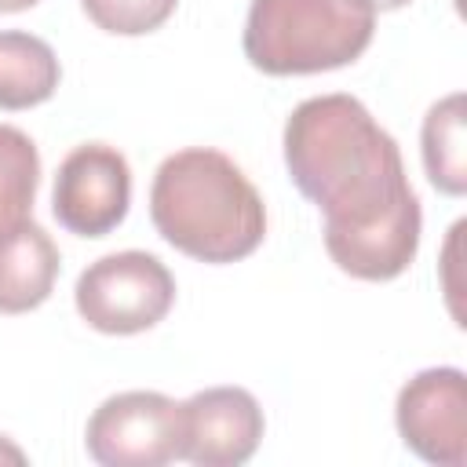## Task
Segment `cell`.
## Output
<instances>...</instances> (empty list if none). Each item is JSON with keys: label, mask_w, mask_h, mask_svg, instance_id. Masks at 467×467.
I'll return each mask as SVG.
<instances>
[{"label": "cell", "mask_w": 467, "mask_h": 467, "mask_svg": "<svg viewBox=\"0 0 467 467\" xmlns=\"http://www.w3.org/2000/svg\"><path fill=\"white\" fill-rule=\"evenodd\" d=\"M296 190L325 212V252L358 281H394L420 248V201L398 142L354 95H317L285 124Z\"/></svg>", "instance_id": "cell-1"}, {"label": "cell", "mask_w": 467, "mask_h": 467, "mask_svg": "<svg viewBox=\"0 0 467 467\" xmlns=\"http://www.w3.org/2000/svg\"><path fill=\"white\" fill-rule=\"evenodd\" d=\"M150 219L171 248L201 263H237L266 234L259 190L226 153L208 146L164 157L150 186Z\"/></svg>", "instance_id": "cell-2"}, {"label": "cell", "mask_w": 467, "mask_h": 467, "mask_svg": "<svg viewBox=\"0 0 467 467\" xmlns=\"http://www.w3.org/2000/svg\"><path fill=\"white\" fill-rule=\"evenodd\" d=\"M376 11L365 0H252L244 58L270 77L339 69L365 55Z\"/></svg>", "instance_id": "cell-3"}, {"label": "cell", "mask_w": 467, "mask_h": 467, "mask_svg": "<svg viewBox=\"0 0 467 467\" xmlns=\"http://www.w3.org/2000/svg\"><path fill=\"white\" fill-rule=\"evenodd\" d=\"M73 299L77 314L95 332L135 336L168 317L175 303V277L150 252H113L77 277Z\"/></svg>", "instance_id": "cell-4"}, {"label": "cell", "mask_w": 467, "mask_h": 467, "mask_svg": "<svg viewBox=\"0 0 467 467\" xmlns=\"http://www.w3.org/2000/svg\"><path fill=\"white\" fill-rule=\"evenodd\" d=\"M84 445L102 467H161L182 460V405L161 390L113 394L91 412Z\"/></svg>", "instance_id": "cell-5"}, {"label": "cell", "mask_w": 467, "mask_h": 467, "mask_svg": "<svg viewBox=\"0 0 467 467\" xmlns=\"http://www.w3.org/2000/svg\"><path fill=\"white\" fill-rule=\"evenodd\" d=\"M128 204L131 168L120 150L106 142H88L62 157L51 190V212L58 226L77 237H106L124 223Z\"/></svg>", "instance_id": "cell-6"}, {"label": "cell", "mask_w": 467, "mask_h": 467, "mask_svg": "<svg viewBox=\"0 0 467 467\" xmlns=\"http://www.w3.org/2000/svg\"><path fill=\"white\" fill-rule=\"evenodd\" d=\"M401 441L427 463H467V376L452 365L416 372L394 405Z\"/></svg>", "instance_id": "cell-7"}, {"label": "cell", "mask_w": 467, "mask_h": 467, "mask_svg": "<svg viewBox=\"0 0 467 467\" xmlns=\"http://www.w3.org/2000/svg\"><path fill=\"white\" fill-rule=\"evenodd\" d=\"M263 438V409L244 387H208L182 401V460L197 467H237Z\"/></svg>", "instance_id": "cell-8"}, {"label": "cell", "mask_w": 467, "mask_h": 467, "mask_svg": "<svg viewBox=\"0 0 467 467\" xmlns=\"http://www.w3.org/2000/svg\"><path fill=\"white\" fill-rule=\"evenodd\" d=\"M62 270V255L44 226L22 219L0 234V314L36 310Z\"/></svg>", "instance_id": "cell-9"}, {"label": "cell", "mask_w": 467, "mask_h": 467, "mask_svg": "<svg viewBox=\"0 0 467 467\" xmlns=\"http://www.w3.org/2000/svg\"><path fill=\"white\" fill-rule=\"evenodd\" d=\"M58 77L62 69L47 40L22 29L0 33V109H29L47 102Z\"/></svg>", "instance_id": "cell-10"}, {"label": "cell", "mask_w": 467, "mask_h": 467, "mask_svg": "<svg viewBox=\"0 0 467 467\" xmlns=\"http://www.w3.org/2000/svg\"><path fill=\"white\" fill-rule=\"evenodd\" d=\"M463 91L445 95L423 117V168L434 190L449 197L467 193V109Z\"/></svg>", "instance_id": "cell-11"}, {"label": "cell", "mask_w": 467, "mask_h": 467, "mask_svg": "<svg viewBox=\"0 0 467 467\" xmlns=\"http://www.w3.org/2000/svg\"><path fill=\"white\" fill-rule=\"evenodd\" d=\"M40 186V153L22 128L0 124V234L29 219Z\"/></svg>", "instance_id": "cell-12"}, {"label": "cell", "mask_w": 467, "mask_h": 467, "mask_svg": "<svg viewBox=\"0 0 467 467\" xmlns=\"http://www.w3.org/2000/svg\"><path fill=\"white\" fill-rule=\"evenodd\" d=\"M175 4L179 0H80L84 15L99 29L117 36H142L161 29L171 18Z\"/></svg>", "instance_id": "cell-13"}, {"label": "cell", "mask_w": 467, "mask_h": 467, "mask_svg": "<svg viewBox=\"0 0 467 467\" xmlns=\"http://www.w3.org/2000/svg\"><path fill=\"white\" fill-rule=\"evenodd\" d=\"M0 460H11V463H22V460H26V452H22L18 445H11L7 438H0Z\"/></svg>", "instance_id": "cell-14"}, {"label": "cell", "mask_w": 467, "mask_h": 467, "mask_svg": "<svg viewBox=\"0 0 467 467\" xmlns=\"http://www.w3.org/2000/svg\"><path fill=\"white\" fill-rule=\"evenodd\" d=\"M40 0H0V15H11V11H29L36 7Z\"/></svg>", "instance_id": "cell-15"}, {"label": "cell", "mask_w": 467, "mask_h": 467, "mask_svg": "<svg viewBox=\"0 0 467 467\" xmlns=\"http://www.w3.org/2000/svg\"><path fill=\"white\" fill-rule=\"evenodd\" d=\"M372 11H394V7H405V4H412V0H365Z\"/></svg>", "instance_id": "cell-16"}]
</instances>
